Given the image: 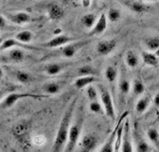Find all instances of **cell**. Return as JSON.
I'll return each mask as SVG.
<instances>
[{"label":"cell","instance_id":"2e32d148","mask_svg":"<svg viewBox=\"0 0 159 152\" xmlns=\"http://www.w3.org/2000/svg\"><path fill=\"white\" fill-rule=\"evenodd\" d=\"M8 57L11 62L15 63H22L25 60V51L20 49L18 47H13L11 48V50L8 53Z\"/></svg>","mask_w":159,"mask_h":152},{"label":"cell","instance_id":"83f0119b","mask_svg":"<svg viewBox=\"0 0 159 152\" xmlns=\"http://www.w3.org/2000/svg\"><path fill=\"white\" fill-rule=\"evenodd\" d=\"M124 119L120 125L118 127L117 132H116V140H115V145H114V149L115 151H119L121 147V144H122V135H123V128H124V123H125Z\"/></svg>","mask_w":159,"mask_h":152},{"label":"cell","instance_id":"5bb4252c","mask_svg":"<svg viewBox=\"0 0 159 152\" xmlns=\"http://www.w3.org/2000/svg\"><path fill=\"white\" fill-rule=\"evenodd\" d=\"M123 3L131 11L136 14L145 13L149 10V7L145 3L141 1H137V0H124Z\"/></svg>","mask_w":159,"mask_h":152},{"label":"cell","instance_id":"f546056e","mask_svg":"<svg viewBox=\"0 0 159 152\" xmlns=\"http://www.w3.org/2000/svg\"><path fill=\"white\" fill-rule=\"evenodd\" d=\"M44 92L48 94V96H50V94H56L60 92L61 90V85L59 83L55 82V81H51L48 83H46L43 87Z\"/></svg>","mask_w":159,"mask_h":152},{"label":"cell","instance_id":"4316f807","mask_svg":"<svg viewBox=\"0 0 159 152\" xmlns=\"http://www.w3.org/2000/svg\"><path fill=\"white\" fill-rule=\"evenodd\" d=\"M15 39L17 41H19L20 43H23V44H29L32 41V38H33V34L31 31L30 30H22V31H19L16 35H15Z\"/></svg>","mask_w":159,"mask_h":152},{"label":"cell","instance_id":"d590c367","mask_svg":"<svg viewBox=\"0 0 159 152\" xmlns=\"http://www.w3.org/2000/svg\"><path fill=\"white\" fill-rule=\"evenodd\" d=\"M79 76H95L96 70L91 65H83L78 69Z\"/></svg>","mask_w":159,"mask_h":152},{"label":"cell","instance_id":"ab89813d","mask_svg":"<svg viewBox=\"0 0 159 152\" xmlns=\"http://www.w3.org/2000/svg\"><path fill=\"white\" fill-rule=\"evenodd\" d=\"M92 4V0H82V5L84 8H88Z\"/></svg>","mask_w":159,"mask_h":152},{"label":"cell","instance_id":"836d02e7","mask_svg":"<svg viewBox=\"0 0 159 152\" xmlns=\"http://www.w3.org/2000/svg\"><path fill=\"white\" fill-rule=\"evenodd\" d=\"M86 96H87L89 101L98 100V98H99L98 90H97L96 87H94L92 84H90L87 86V89H86Z\"/></svg>","mask_w":159,"mask_h":152},{"label":"cell","instance_id":"ac0fdd59","mask_svg":"<svg viewBox=\"0 0 159 152\" xmlns=\"http://www.w3.org/2000/svg\"><path fill=\"white\" fill-rule=\"evenodd\" d=\"M13 47H24L27 49H34V47L32 46H29L27 44H23V43H20L19 41H17L15 38L14 39H6L4 40L2 46H0V50H6V49H11Z\"/></svg>","mask_w":159,"mask_h":152},{"label":"cell","instance_id":"74e56055","mask_svg":"<svg viewBox=\"0 0 159 152\" xmlns=\"http://www.w3.org/2000/svg\"><path fill=\"white\" fill-rule=\"evenodd\" d=\"M7 25V20H6V18L0 14V29H3Z\"/></svg>","mask_w":159,"mask_h":152},{"label":"cell","instance_id":"f35d334b","mask_svg":"<svg viewBox=\"0 0 159 152\" xmlns=\"http://www.w3.org/2000/svg\"><path fill=\"white\" fill-rule=\"evenodd\" d=\"M152 103H153V105H154L156 108L159 109V93H157L155 94V96L153 97Z\"/></svg>","mask_w":159,"mask_h":152},{"label":"cell","instance_id":"8fae6325","mask_svg":"<svg viewBox=\"0 0 159 152\" xmlns=\"http://www.w3.org/2000/svg\"><path fill=\"white\" fill-rule=\"evenodd\" d=\"M116 47V40L111 39V40H104L99 42L97 45V53L99 56H107L111 54L115 48Z\"/></svg>","mask_w":159,"mask_h":152},{"label":"cell","instance_id":"44dd1931","mask_svg":"<svg viewBox=\"0 0 159 152\" xmlns=\"http://www.w3.org/2000/svg\"><path fill=\"white\" fill-rule=\"evenodd\" d=\"M143 44L149 51L155 52L156 50L159 49V37L158 36L147 37L143 40Z\"/></svg>","mask_w":159,"mask_h":152},{"label":"cell","instance_id":"6da1fadb","mask_svg":"<svg viewBox=\"0 0 159 152\" xmlns=\"http://www.w3.org/2000/svg\"><path fill=\"white\" fill-rule=\"evenodd\" d=\"M77 100H78L77 98H75L72 100V102L67 107L66 112L64 113L61 122H60L57 133H56V137H55V140H54V143L52 145V150L55 152L63 151L66 145L67 139H68V132H69V128L71 127L72 116L74 113Z\"/></svg>","mask_w":159,"mask_h":152},{"label":"cell","instance_id":"30bf717a","mask_svg":"<svg viewBox=\"0 0 159 152\" xmlns=\"http://www.w3.org/2000/svg\"><path fill=\"white\" fill-rule=\"evenodd\" d=\"M89 42L88 41H84V42H71L67 45L65 46V47L62 50V54L65 58L70 59L73 58V57L76 55V53L80 50V48L84 46L85 45H87Z\"/></svg>","mask_w":159,"mask_h":152},{"label":"cell","instance_id":"bcb514c9","mask_svg":"<svg viewBox=\"0 0 159 152\" xmlns=\"http://www.w3.org/2000/svg\"><path fill=\"white\" fill-rule=\"evenodd\" d=\"M95 1H98V0H95Z\"/></svg>","mask_w":159,"mask_h":152},{"label":"cell","instance_id":"7402d4cb","mask_svg":"<svg viewBox=\"0 0 159 152\" xmlns=\"http://www.w3.org/2000/svg\"><path fill=\"white\" fill-rule=\"evenodd\" d=\"M125 63L129 68L134 69V68L137 67L138 63H139L138 56L133 50H128L125 55Z\"/></svg>","mask_w":159,"mask_h":152},{"label":"cell","instance_id":"1f68e13d","mask_svg":"<svg viewBox=\"0 0 159 152\" xmlns=\"http://www.w3.org/2000/svg\"><path fill=\"white\" fill-rule=\"evenodd\" d=\"M136 151L148 152L151 151V147L142 136H136Z\"/></svg>","mask_w":159,"mask_h":152},{"label":"cell","instance_id":"f6af8a7d","mask_svg":"<svg viewBox=\"0 0 159 152\" xmlns=\"http://www.w3.org/2000/svg\"><path fill=\"white\" fill-rule=\"evenodd\" d=\"M146 1H150V2H154L156 0H146Z\"/></svg>","mask_w":159,"mask_h":152},{"label":"cell","instance_id":"8d00e7d4","mask_svg":"<svg viewBox=\"0 0 159 152\" xmlns=\"http://www.w3.org/2000/svg\"><path fill=\"white\" fill-rule=\"evenodd\" d=\"M45 142H46V138L43 135H38V136L33 138V143L36 145H43Z\"/></svg>","mask_w":159,"mask_h":152},{"label":"cell","instance_id":"484cf974","mask_svg":"<svg viewBox=\"0 0 159 152\" xmlns=\"http://www.w3.org/2000/svg\"><path fill=\"white\" fill-rule=\"evenodd\" d=\"M147 137L153 146L159 150V131L155 128H151L147 130Z\"/></svg>","mask_w":159,"mask_h":152},{"label":"cell","instance_id":"e0dca14e","mask_svg":"<svg viewBox=\"0 0 159 152\" xmlns=\"http://www.w3.org/2000/svg\"><path fill=\"white\" fill-rule=\"evenodd\" d=\"M151 102H152V99L148 96H145V97H142L141 98H139L138 101L136 102L135 108H134L136 115H143V113L148 110V108L150 107Z\"/></svg>","mask_w":159,"mask_h":152},{"label":"cell","instance_id":"7c38bea8","mask_svg":"<svg viewBox=\"0 0 159 152\" xmlns=\"http://www.w3.org/2000/svg\"><path fill=\"white\" fill-rule=\"evenodd\" d=\"M98 144V138L97 135L92 134V133L85 134L81 141L82 151H84V152L94 151L96 149Z\"/></svg>","mask_w":159,"mask_h":152},{"label":"cell","instance_id":"603a6c76","mask_svg":"<svg viewBox=\"0 0 159 152\" xmlns=\"http://www.w3.org/2000/svg\"><path fill=\"white\" fill-rule=\"evenodd\" d=\"M142 60L145 65L148 66H156L159 63L158 56L155 53L151 52H142Z\"/></svg>","mask_w":159,"mask_h":152},{"label":"cell","instance_id":"d6986e66","mask_svg":"<svg viewBox=\"0 0 159 152\" xmlns=\"http://www.w3.org/2000/svg\"><path fill=\"white\" fill-rule=\"evenodd\" d=\"M96 80H97V79L95 76H80V78H78L74 81V86L77 89L81 90V89L92 84Z\"/></svg>","mask_w":159,"mask_h":152},{"label":"cell","instance_id":"e575fe53","mask_svg":"<svg viewBox=\"0 0 159 152\" xmlns=\"http://www.w3.org/2000/svg\"><path fill=\"white\" fill-rule=\"evenodd\" d=\"M89 110L92 112L97 113V115H102V113L104 112L103 106H102V102H99L98 100L90 101V103H89Z\"/></svg>","mask_w":159,"mask_h":152},{"label":"cell","instance_id":"f1b7e54d","mask_svg":"<svg viewBox=\"0 0 159 152\" xmlns=\"http://www.w3.org/2000/svg\"><path fill=\"white\" fill-rule=\"evenodd\" d=\"M97 16L94 13H87L84 15L81 19L82 25L86 28H92L97 22Z\"/></svg>","mask_w":159,"mask_h":152},{"label":"cell","instance_id":"5b68a950","mask_svg":"<svg viewBox=\"0 0 159 152\" xmlns=\"http://www.w3.org/2000/svg\"><path fill=\"white\" fill-rule=\"evenodd\" d=\"M128 115H129V112H128V111H125V112L123 113V115H121V118L118 120V122L116 123V127H115L113 132L110 134V136H109V138L106 140V142L102 145V146L101 147L99 151H101V152H113V151H115V149H114V145H115V140H116V132H117L118 127H119V125H120V123H121L124 119H126V118L128 117Z\"/></svg>","mask_w":159,"mask_h":152},{"label":"cell","instance_id":"7a4b0ae2","mask_svg":"<svg viewBox=\"0 0 159 152\" xmlns=\"http://www.w3.org/2000/svg\"><path fill=\"white\" fill-rule=\"evenodd\" d=\"M83 126H84V116L80 115L77 121L73 125H71V127L69 128L68 139H67L66 145L65 147L66 151H74V149L76 148V145L79 142L80 136H81Z\"/></svg>","mask_w":159,"mask_h":152},{"label":"cell","instance_id":"d4e9b609","mask_svg":"<svg viewBox=\"0 0 159 152\" xmlns=\"http://www.w3.org/2000/svg\"><path fill=\"white\" fill-rule=\"evenodd\" d=\"M104 76H105L106 80H107L110 84H114V83L116 82V79H117V76H118L117 69H116L115 66L109 65V66H107V68L105 69Z\"/></svg>","mask_w":159,"mask_h":152},{"label":"cell","instance_id":"52a82bcc","mask_svg":"<svg viewBox=\"0 0 159 152\" xmlns=\"http://www.w3.org/2000/svg\"><path fill=\"white\" fill-rule=\"evenodd\" d=\"M120 150L123 152H132L134 151L133 144H132V137H131V128L129 119L126 118L123 128V135H122V144Z\"/></svg>","mask_w":159,"mask_h":152},{"label":"cell","instance_id":"ee69618b","mask_svg":"<svg viewBox=\"0 0 159 152\" xmlns=\"http://www.w3.org/2000/svg\"><path fill=\"white\" fill-rule=\"evenodd\" d=\"M155 54H156V55H157V56H158V57H159V49H158V50H156V51H155Z\"/></svg>","mask_w":159,"mask_h":152},{"label":"cell","instance_id":"cb8c5ba5","mask_svg":"<svg viewBox=\"0 0 159 152\" xmlns=\"http://www.w3.org/2000/svg\"><path fill=\"white\" fill-rule=\"evenodd\" d=\"M146 90V87L143 83V81L140 79H134V80L133 81V85H132V92H133V96L135 97H139L141 94L144 93Z\"/></svg>","mask_w":159,"mask_h":152},{"label":"cell","instance_id":"9c48e42d","mask_svg":"<svg viewBox=\"0 0 159 152\" xmlns=\"http://www.w3.org/2000/svg\"><path fill=\"white\" fill-rule=\"evenodd\" d=\"M47 14L50 20L59 21L65 16V10L57 3H50L47 6Z\"/></svg>","mask_w":159,"mask_h":152},{"label":"cell","instance_id":"ffe728a7","mask_svg":"<svg viewBox=\"0 0 159 152\" xmlns=\"http://www.w3.org/2000/svg\"><path fill=\"white\" fill-rule=\"evenodd\" d=\"M14 77L21 84H30L33 80L32 75L23 70H16L14 72Z\"/></svg>","mask_w":159,"mask_h":152},{"label":"cell","instance_id":"277c9868","mask_svg":"<svg viewBox=\"0 0 159 152\" xmlns=\"http://www.w3.org/2000/svg\"><path fill=\"white\" fill-rule=\"evenodd\" d=\"M48 96L44 94H35V93H11L4 99L0 102V109H9L11 108L14 104H16L20 99H23L26 98H47Z\"/></svg>","mask_w":159,"mask_h":152},{"label":"cell","instance_id":"8992f818","mask_svg":"<svg viewBox=\"0 0 159 152\" xmlns=\"http://www.w3.org/2000/svg\"><path fill=\"white\" fill-rule=\"evenodd\" d=\"M75 39L70 36L65 35V34H60L57 35L56 37L52 38L49 41L41 44V46L43 47H48V48H54V47H59V46H66L71 42H74Z\"/></svg>","mask_w":159,"mask_h":152},{"label":"cell","instance_id":"7bdbcfd3","mask_svg":"<svg viewBox=\"0 0 159 152\" xmlns=\"http://www.w3.org/2000/svg\"><path fill=\"white\" fill-rule=\"evenodd\" d=\"M3 42H4V39L2 37H0V46H2V44H3Z\"/></svg>","mask_w":159,"mask_h":152},{"label":"cell","instance_id":"3957f363","mask_svg":"<svg viewBox=\"0 0 159 152\" xmlns=\"http://www.w3.org/2000/svg\"><path fill=\"white\" fill-rule=\"evenodd\" d=\"M98 90L101 102L104 109V113L109 118L115 120L116 119V111H115V107H114L113 98H112V96H111L109 90L102 84H99L98 86Z\"/></svg>","mask_w":159,"mask_h":152},{"label":"cell","instance_id":"d6a6232c","mask_svg":"<svg viewBox=\"0 0 159 152\" xmlns=\"http://www.w3.org/2000/svg\"><path fill=\"white\" fill-rule=\"evenodd\" d=\"M120 18H121V12L118 9H116V8L109 9V11L107 12V19L110 22H112V23L117 22Z\"/></svg>","mask_w":159,"mask_h":152},{"label":"cell","instance_id":"b9f144b4","mask_svg":"<svg viewBox=\"0 0 159 152\" xmlns=\"http://www.w3.org/2000/svg\"><path fill=\"white\" fill-rule=\"evenodd\" d=\"M3 96H4V92L0 90V102H1L2 99H3Z\"/></svg>","mask_w":159,"mask_h":152},{"label":"cell","instance_id":"9a60e30c","mask_svg":"<svg viewBox=\"0 0 159 152\" xmlns=\"http://www.w3.org/2000/svg\"><path fill=\"white\" fill-rule=\"evenodd\" d=\"M132 90V85L131 82L129 80V79L127 78V76L124 72H122L120 74V78H119L118 80V91H119V94L120 97L124 98L127 97L130 93Z\"/></svg>","mask_w":159,"mask_h":152},{"label":"cell","instance_id":"4dcf8cb0","mask_svg":"<svg viewBox=\"0 0 159 152\" xmlns=\"http://www.w3.org/2000/svg\"><path fill=\"white\" fill-rule=\"evenodd\" d=\"M64 66L60 63H49L48 65H46L45 67V72L48 75V76H56L59 73H61L63 70Z\"/></svg>","mask_w":159,"mask_h":152},{"label":"cell","instance_id":"60d3db41","mask_svg":"<svg viewBox=\"0 0 159 152\" xmlns=\"http://www.w3.org/2000/svg\"><path fill=\"white\" fill-rule=\"evenodd\" d=\"M3 77H4V72H3L2 68L0 67V80H2V79H3Z\"/></svg>","mask_w":159,"mask_h":152},{"label":"cell","instance_id":"4fadbf2b","mask_svg":"<svg viewBox=\"0 0 159 152\" xmlns=\"http://www.w3.org/2000/svg\"><path fill=\"white\" fill-rule=\"evenodd\" d=\"M107 20L108 19H107L105 13H102L101 16L98 18V20H97L96 24L94 25V27L91 28L89 35L90 36H97V35L102 34L107 29V26H108Z\"/></svg>","mask_w":159,"mask_h":152},{"label":"cell","instance_id":"ba28073f","mask_svg":"<svg viewBox=\"0 0 159 152\" xmlns=\"http://www.w3.org/2000/svg\"><path fill=\"white\" fill-rule=\"evenodd\" d=\"M6 18L11 23L15 25H25L31 22L32 18L31 16L25 11H19V12H8L6 13Z\"/></svg>","mask_w":159,"mask_h":152}]
</instances>
